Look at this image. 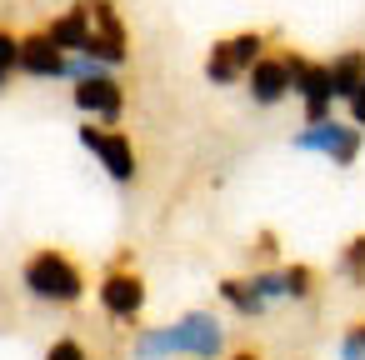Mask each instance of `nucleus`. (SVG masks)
<instances>
[{"label":"nucleus","instance_id":"nucleus-9","mask_svg":"<svg viewBox=\"0 0 365 360\" xmlns=\"http://www.w3.org/2000/svg\"><path fill=\"white\" fill-rule=\"evenodd\" d=\"M76 110L81 115H91V120H120V110H125V91H120V81H110V76H86V81H76Z\"/></svg>","mask_w":365,"mask_h":360},{"label":"nucleus","instance_id":"nucleus-6","mask_svg":"<svg viewBox=\"0 0 365 360\" xmlns=\"http://www.w3.org/2000/svg\"><path fill=\"white\" fill-rule=\"evenodd\" d=\"M81 145L106 165V175L110 180H120V185H130L135 175H140V155H135V145H130V135L125 130H101V125H81Z\"/></svg>","mask_w":365,"mask_h":360},{"label":"nucleus","instance_id":"nucleus-11","mask_svg":"<svg viewBox=\"0 0 365 360\" xmlns=\"http://www.w3.org/2000/svg\"><path fill=\"white\" fill-rule=\"evenodd\" d=\"M21 71L36 76V81H56V76H66V51L46 31H36V36L21 41Z\"/></svg>","mask_w":365,"mask_h":360},{"label":"nucleus","instance_id":"nucleus-19","mask_svg":"<svg viewBox=\"0 0 365 360\" xmlns=\"http://www.w3.org/2000/svg\"><path fill=\"white\" fill-rule=\"evenodd\" d=\"M46 360H91V355H86V345H81V340H71V335H66V340H56V345L46 350Z\"/></svg>","mask_w":365,"mask_h":360},{"label":"nucleus","instance_id":"nucleus-12","mask_svg":"<svg viewBox=\"0 0 365 360\" xmlns=\"http://www.w3.org/2000/svg\"><path fill=\"white\" fill-rule=\"evenodd\" d=\"M215 290H220V300H225L235 315H245V320H255V315H265V310H270V300L260 295L255 275H225Z\"/></svg>","mask_w":365,"mask_h":360},{"label":"nucleus","instance_id":"nucleus-5","mask_svg":"<svg viewBox=\"0 0 365 360\" xmlns=\"http://www.w3.org/2000/svg\"><path fill=\"white\" fill-rule=\"evenodd\" d=\"M285 66H290V91L300 96V115H305V125H315V120H330V106H335V96H330V71L320 66V61H305V56H285Z\"/></svg>","mask_w":365,"mask_h":360},{"label":"nucleus","instance_id":"nucleus-7","mask_svg":"<svg viewBox=\"0 0 365 360\" xmlns=\"http://www.w3.org/2000/svg\"><path fill=\"white\" fill-rule=\"evenodd\" d=\"M86 11H91V41L81 56L101 61V66H120L125 61V26L115 16V6L110 0H86Z\"/></svg>","mask_w":365,"mask_h":360},{"label":"nucleus","instance_id":"nucleus-16","mask_svg":"<svg viewBox=\"0 0 365 360\" xmlns=\"http://www.w3.org/2000/svg\"><path fill=\"white\" fill-rule=\"evenodd\" d=\"M335 270H340V275H345L355 290L365 285V230H360V235H350V240L340 245V260H335Z\"/></svg>","mask_w":365,"mask_h":360},{"label":"nucleus","instance_id":"nucleus-13","mask_svg":"<svg viewBox=\"0 0 365 360\" xmlns=\"http://www.w3.org/2000/svg\"><path fill=\"white\" fill-rule=\"evenodd\" d=\"M325 71H330V96L335 101H350L355 86L365 81V51H345V56L325 61Z\"/></svg>","mask_w":365,"mask_h":360},{"label":"nucleus","instance_id":"nucleus-8","mask_svg":"<svg viewBox=\"0 0 365 360\" xmlns=\"http://www.w3.org/2000/svg\"><path fill=\"white\" fill-rule=\"evenodd\" d=\"M96 295H101V310L115 320H140V310H145V280L130 265H110L106 280L96 285Z\"/></svg>","mask_w":365,"mask_h":360},{"label":"nucleus","instance_id":"nucleus-1","mask_svg":"<svg viewBox=\"0 0 365 360\" xmlns=\"http://www.w3.org/2000/svg\"><path fill=\"white\" fill-rule=\"evenodd\" d=\"M225 350V325L210 310H190L175 325H155L135 335V355L155 360V355H175V360H215Z\"/></svg>","mask_w":365,"mask_h":360},{"label":"nucleus","instance_id":"nucleus-18","mask_svg":"<svg viewBox=\"0 0 365 360\" xmlns=\"http://www.w3.org/2000/svg\"><path fill=\"white\" fill-rule=\"evenodd\" d=\"M11 71H21V41L11 31H0V81H6Z\"/></svg>","mask_w":365,"mask_h":360},{"label":"nucleus","instance_id":"nucleus-15","mask_svg":"<svg viewBox=\"0 0 365 360\" xmlns=\"http://www.w3.org/2000/svg\"><path fill=\"white\" fill-rule=\"evenodd\" d=\"M275 270H280V295L285 300H310L315 295V280H320L315 265H300L295 260V265H275Z\"/></svg>","mask_w":365,"mask_h":360},{"label":"nucleus","instance_id":"nucleus-2","mask_svg":"<svg viewBox=\"0 0 365 360\" xmlns=\"http://www.w3.org/2000/svg\"><path fill=\"white\" fill-rule=\"evenodd\" d=\"M21 285L36 295V300H51V305H76L86 295V270L66 255V250H36L26 265H21Z\"/></svg>","mask_w":365,"mask_h":360},{"label":"nucleus","instance_id":"nucleus-21","mask_svg":"<svg viewBox=\"0 0 365 360\" xmlns=\"http://www.w3.org/2000/svg\"><path fill=\"white\" fill-rule=\"evenodd\" d=\"M250 250H255V255H260V260H275V250H280V240H275V230H260V235H255V245H250Z\"/></svg>","mask_w":365,"mask_h":360},{"label":"nucleus","instance_id":"nucleus-3","mask_svg":"<svg viewBox=\"0 0 365 360\" xmlns=\"http://www.w3.org/2000/svg\"><path fill=\"white\" fill-rule=\"evenodd\" d=\"M290 145L295 150H315V155H325L330 165H355L360 160V145H365V130L360 125H350V120H315V125H300L295 135H290Z\"/></svg>","mask_w":365,"mask_h":360},{"label":"nucleus","instance_id":"nucleus-14","mask_svg":"<svg viewBox=\"0 0 365 360\" xmlns=\"http://www.w3.org/2000/svg\"><path fill=\"white\" fill-rule=\"evenodd\" d=\"M61 51H86V41H91V11H86V0L76 11H66L61 21H51V31H46Z\"/></svg>","mask_w":365,"mask_h":360},{"label":"nucleus","instance_id":"nucleus-10","mask_svg":"<svg viewBox=\"0 0 365 360\" xmlns=\"http://www.w3.org/2000/svg\"><path fill=\"white\" fill-rule=\"evenodd\" d=\"M245 81H250V101L255 106H280L290 96V66H285V56H260Z\"/></svg>","mask_w":365,"mask_h":360},{"label":"nucleus","instance_id":"nucleus-22","mask_svg":"<svg viewBox=\"0 0 365 360\" xmlns=\"http://www.w3.org/2000/svg\"><path fill=\"white\" fill-rule=\"evenodd\" d=\"M230 360H265V355H260V350H235Z\"/></svg>","mask_w":365,"mask_h":360},{"label":"nucleus","instance_id":"nucleus-20","mask_svg":"<svg viewBox=\"0 0 365 360\" xmlns=\"http://www.w3.org/2000/svg\"><path fill=\"white\" fill-rule=\"evenodd\" d=\"M345 110H350V125H360V130H365V81H360V86H355V96L345 101Z\"/></svg>","mask_w":365,"mask_h":360},{"label":"nucleus","instance_id":"nucleus-17","mask_svg":"<svg viewBox=\"0 0 365 360\" xmlns=\"http://www.w3.org/2000/svg\"><path fill=\"white\" fill-rule=\"evenodd\" d=\"M340 360H365V315L345 325V335H340Z\"/></svg>","mask_w":365,"mask_h":360},{"label":"nucleus","instance_id":"nucleus-4","mask_svg":"<svg viewBox=\"0 0 365 360\" xmlns=\"http://www.w3.org/2000/svg\"><path fill=\"white\" fill-rule=\"evenodd\" d=\"M260 51H265V36H260V31H240V36L215 41L210 56H205V76H210V86H235V81H245V76L255 71Z\"/></svg>","mask_w":365,"mask_h":360}]
</instances>
